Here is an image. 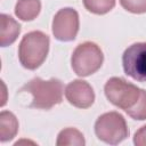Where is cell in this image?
<instances>
[{"label": "cell", "instance_id": "6da1fadb", "mask_svg": "<svg viewBox=\"0 0 146 146\" xmlns=\"http://www.w3.org/2000/svg\"><path fill=\"white\" fill-rule=\"evenodd\" d=\"M22 92H27L32 96L30 106L38 110H50L58 105L63 100L64 86L58 79L42 80L41 78H34L25 83Z\"/></svg>", "mask_w": 146, "mask_h": 146}, {"label": "cell", "instance_id": "7a4b0ae2", "mask_svg": "<svg viewBox=\"0 0 146 146\" xmlns=\"http://www.w3.org/2000/svg\"><path fill=\"white\" fill-rule=\"evenodd\" d=\"M49 44V36L43 32L32 31L26 33L18 46V59L22 66L31 71L40 67L47 58Z\"/></svg>", "mask_w": 146, "mask_h": 146}, {"label": "cell", "instance_id": "3957f363", "mask_svg": "<svg viewBox=\"0 0 146 146\" xmlns=\"http://www.w3.org/2000/svg\"><path fill=\"white\" fill-rule=\"evenodd\" d=\"M104 55L95 42H83L79 44L71 57V66L79 76H89L96 73L103 65Z\"/></svg>", "mask_w": 146, "mask_h": 146}, {"label": "cell", "instance_id": "277c9868", "mask_svg": "<svg viewBox=\"0 0 146 146\" xmlns=\"http://www.w3.org/2000/svg\"><path fill=\"white\" fill-rule=\"evenodd\" d=\"M95 133L97 138L110 145H117L129 136L125 119L117 112L102 114L95 122Z\"/></svg>", "mask_w": 146, "mask_h": 146}, {"label": "cell", "instance_id": "5b68a950", "mask_svg": "<svg viewBox=\"0 0 146 146\" xmlns=\"http://www.w3.org/2000/svg\"><path fill=\"white\" fill-rule=\"evenodd\" d=\"M104 92L110 103L127 112L139 100L141 89L122 78L113 76L105 83Z\"/></svg>", "mask_w": 146, "mask_h": 146}, {"label": "cell", "instance_id": "8992f818", "mask_svg": "<svg viewBox=\"0 0 146 146\" xmlns=\"http://www.w3.org/2000/svg\"><path fill=\"white\" fill-rule=\"evenodd\" d=\"M122 66L128 76L139 82H146V42L129 46L122 55Z\"/></svg>", "mask_w": 146, "mask_h": 146}, {"label": "cell", "instance_id": "52a82bcc", "mask_svg": "<svg viewBox=\"0 0 146 146\" xmlns=\"http://www.w3.org/2000/svg\"><path fill=\"white\" fill-rule=\"evenodd\" d=\"M52 34L59 41H72L79 32V14L73 8L59 9L52 19Z\"/></svg>", "mask_w": 146, "mask_h": 146}, {"label": "cell", "instance_id": "ba28073f", "mask_svg": "<svg viewBox=\"0 0 146 146\" xmlns=\"http://www.w3.org/2000/svg\"><path fill=\"white\" fill-rule=\"evenodd\" d=\"M65 97L67 102L78 108H88L95 102L92 87L83 80H74L65 87Z\"/></svg>", "mask_w": 146, "mask_h": 146}, {"label": "cell", "instance_id": "9c48e42d", "mask_svg": "<svg viewBox=\"0 0 146 146\" xmlns=\"http://www.w3.org/2000/svg\"><path fill=\"white\" fill-rule=\"evenodd\" d=\"M1 27H0V44L1 47L10 46L16 41L21 33V25L11 16L1 14Z\"/></svg>", "mask_w": 146, "mask_h": 146}, {"label": "cell", "instance_id": "30bf717a", "mask_svg": "<svg viewBox=\"0 0 146 146\" xmlns=\"http://www.w3.org/2000/svg\"><path fill=\"white\" fill-rule=\"evenodd\" d=\"M18 132V121L9 111L0 113V141L6 143L11 140Z\"/></svg>", "mask_w": 146, "mask_h": 146}, {"label": "cell", "instance_id": "8fae6325", "mask_svg": "<svg viewBox=\"0 0 146 146\" xmlns=\"http://www.w3.org/2000/svg\"><path fill=\"white\" fill-rule=\"evenodd\" d=\"M40 0H18L15 6V15L25 22L33 21L40 14Z\"/></svg>", "mask_w": 146, "mask_h": 146}, {"label": "cell", "instance_id": "7c38bea8", "mask_svg": "<svg viewBox=\"0 0 146 146\" xmlns=\"http://www.w3.org/2000/svg\"><path fill=\"white\" fill-rule=\"evenodd\" d=\"M57 146H66V145H75V146H84L86 140L84 136L81 131H79L75 128H66L63 129L56 140Z\"/></svg>", "mask_w": 146, "mask_h": 146}, {"label": "cell", "instance_id": "4fadbf2b", "mask_svg": "<svg viewBox=\"0 0 146 146\" xmlns=\"http://www.w3.org/2000/svg\"><path fill=\"white\" fill-rule=\"evenodd\" d=\"M86 9L96 15H104L115 6V0H83Z\"/></svg>", "mask_w": 146, "mask_h": 146}, {"label": "cell", "instance_id": "5bb4252c", "mask_svg": "<svg viewBox=\"0 0 146 146\" xmlns=\"http://www.w3.org/2000/svg\"><path fill=\"white\" fill-rule=\"evenodd\" d=\"M131 119L144 121L146 120V90L141 89V95L136 105L125 112Z\"/></svg>", "mask_w": 146, "mask_h": 146}, {"label": "cell", "instance_id": "9a60e30c", "mask_svg": "<svg viewBox=\"0 0 146 146\" xmlns=\"http://www.w3.org/2000/svg\"><path fill=\"white\" fill-rule=\"evenodd\" d=\"M120 3L129 13L132 14L146 13V0H120Z\"/></svg>", "mask_w": 146, "mask_h": 146}, {"label": "cell", "instance_id": "2e32d148", "mask_svg": "<svg viewBox=\"0 0 146 146\" xmlns=\"http://www.w3.org/2000/svg\"><path fill=\"white\" fill-rule=\"evenodd\" d=\"M133 144L136 146H146V124L136 131L133 136Z\"/></svg>", "mask_w": 146, "mask_h": 146}]
</instances>
